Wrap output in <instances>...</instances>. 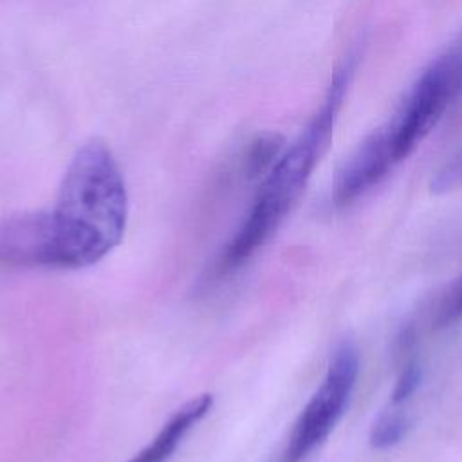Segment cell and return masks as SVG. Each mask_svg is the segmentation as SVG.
<instances>
[{
  "label": "cell",
  "mask_w": 462,
  "mask_h": 462,
  "mask_svg": "<svg viewBox=\"0 0 462 462\" xmlns=\"http://www.w3.org/2000/svg\"><path fill=\"white\" fill-rule=\"evenodd\" d=\"M361 56L363 52L359 45H354L345 52L330 76L319 106L312 112L298 137L283 148L280 157L262 177L242 226L218 258L215 269L217 274L236 271L263 247L303 193L332 139Z\"/></svg>",
  "instance_id": "1"
},
{
  "label": "cell",
  "mask_w": 462,
  "mask_h": 462,
  "mask_svg": "<svg viewBox=\"0 0 462 462\" xmlns=\"http://www.w3.org/2000/svg\"><path fill=\"white\" fill-rule=\"evenodd\" d=\"M60 267H87L105 258L125 235L128 193L110 148L92 139L70 159L51 211Z\"/></svg>",
  "instance_id": "2"
},
{
  "label": "cell",
  "mask_w": 462,
  "mask_h": 462,
  "mask_svg": "<svg viewBox=\"0 0 462 462\" xmlns=\"http://www.w3.org/2000/svg\"><path fill=\"white\" fill-rule=\"evenodd\" d=\"M462 96V34L413 79L390 117L372 135L397 166L428 137Z\"/></svg>",
  "instance_id": "3"
},
{
  "label": "cell",
  "mask_w": 462,
  "mask_h": 462,
  "mask_svg": "<svg viewBox=\"0 0 462 462\" xmlns=\"http://www.w3.org/2000/svg\"><path fill=\"white\" fill-rule=\"evenodd\" d=\"M359 374V350L345 339L337 345L325 377L298 415L283 451V462H301L319 448L339 422Z\"/></svg>",
  "instance_id": "4"
},
{
  "label": "cell",
  "mask_w": 462,
  "mask_h": 462,
  "mask_svg": "<svg viewBox=\"0 0 462 462\" xmlns=\"http://www.w3.org/2000/svg\"><path fill=\"white\" fill-rule=\"evenodd\" d=\"M0 263L60 267L51 213H23L0 224Z\"/></svg>",
  "instance_id": "5"
},
{
  "label": "cell",
  "mask_w": 462,
  "mask_h": 462,
  "mask_svg": "<svg viewBox=\"0 0 462 462\" xmlns=\"http://www.w3.org/2000/svg\"><path fill=\"white\" fill-rule=\"evenodd\" d=\"M213 395L204 393L184 402L175 413L164 422L159 433L128 462H166L171 453L179 448L182 439L197 426L204 415L211 410Z\"/></svg>",
  "instance_id": "6"
},
{
  "label": "cell",
  "mask_w": 462,
  "mask_h": 462,
  "mask_svg": "<svg viewBox=\"0 0 462 462\" xmlns=\"http://www.w3.org/2000/svg\"><path fill=\"white\" fill-rule=\"evenodd\" d=\"M283 148H285L283 137L278 134H262L254 137L244 153V161H242L244 175L247 179L263 177L269 171V168L274 164V161L280 157Z\"/></svg>",
  "instance_id": "7"
},
{
  "label": "cell",
  "mask_w": 462,
  "mask_h": 462,
  "mask_svg": "<svg viewBox=\"0 0 462 462\" xmlns=\"http://www.w3.org/2000/svg\"><path fill=\"white\" fill-rule=\"evenodd\" d=\"M408 428L410 420L406 413L401 410H386L372 424L368 437L370 446L374 449H390L404 439Z\"/></svg>",
  "instance_id": "8"
},
{
  "label": "cell",
  "mask_w": 462,
  "mask_h": 462,
  "mask_svg": "<svg viewBox=\"0 0 462 462\" xmlns=\"http://www.w3.org/2000/svg\"><path fill=\"white\" fill-rule=\"evenodd\" d=\"M462 186V146L446 161V164L431 179V191L448 193Z\"/></svg>",
  "instance_id": "9"
},
{
  "label": "cell",
  "mask_w": 462,
  "mask_h": 462,
  "mask_svg": "<svg viewBox=\"0 0 462 462\" xmlns=\"http://www.w3.org/2000/svg\"><path fill=\"white\" fill-rule=\"evenodd\" d=\"M420 381H422L420 365L417 361H408L404 365V368L401 370V374L395 381V386L392 390V404L399 406L401 402L410 399L415 393V390L419 388Z\"/></svg>",
  "instance_id": "10"
},
{
  "label": "cell",
  "mask_w": 462,
  "mask_h": 462,
  "mask_svg": "<svg viewBox=\"0 0 462 462\" xmlns=\"http://www.w3.org/2000/svg\"><path fill=\"white\" fill-rule=\"evenodd\" d=\"M462 318V280L453 287L439 310V325L446 327Z\"/></svg>",
  "instance_id": "11"
}]
</instances>
